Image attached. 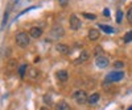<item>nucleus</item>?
Listing matches in <instances>:
<instances>
[{"instance_id":"2","label":"nucleus","mask_w":132,"mask_h":110,"mask_svg":"<svg viewBox=\"0 0 132 110\" xmlns=\"http://www.w3.org/2000/svg\"><path fill=\"white\" fill-rule=\"evenodd\" d=\"M124 79L123 71H111L106 75V83H116Z\"/></svg>"},{"instance_id":"21","label":"nucleus","mask_w":132,"mask_h":110,"mask_svg":"<svg viewBox=\"0 0 132 110\" xmlns=\"http://www.w3.org/2000/svg\"><path fill=\"white\" fill-rule=\"evenodd\" d=\"M127 20L129 21V23H132V8H129L128 12H127Z\"/></svg>"},{"instance_id":"26","label":"nucleus","mask_w":132,"mask_h":110,"mask_svg":"<svg viewBox=\"0 0 132 110\" xmlns=\"http://www.w3.org/2000/svg\"><path fill=\"white\" fill-rule=\"evenodd\" d=\"M127 110H132V106H131V107H128V109H127Z\"/></svg>"},{"instance_id":"14","label":"nucleus","mask_w":132,"mask_h":110,"mask_svg":"<svg viewBox=\"0 0 132 110\" xmlns=\"http://www.w3.org/2000/svg\"><path fill=\"white\" fill-rule=\"evenodd\" d=\"M98 100H99V93H93L90 97H89V104H96L98 102Z\"/></svg>"},{"instance_id":"13","label":"nucleus","mask_w":132,"mask_h":110,"mask_svg":"<svg viewBox=\"0 0 132 110\" xmlns=\"http://www.w3.org/2000/svg\"><path fill=\"white\" fill-rule=\"evenodd\" d=\"M54 110H70V105L66 101H60L56 105V109H54Z\"/></svg>"},{"instance_id":"8","label":"nucleus","mask_w":132,"mask_h":110,"mask_svg":"<svg viewBox=\"0 0 132 110\" xmlns=\"http://www.w3.org/2000/svg\"><path fill=\"white\" fill-rule=\"evenodd\" d=\"M98 28L103 33H106V34H114V31H115V29L112 26H108V25H104V24H98Z\"/></svg>"},{"instance_id":"11","label":"nucleus","mask_w":132,"mask_h":110,"mask_svg":"<svg viewBox=\"0 0 132 110\" xmlns=\"http://www.w3.org/2000/svg\"><path fill=\"white\" fill-rule=\"evenodd\" d=\"M99 36H101V33H99L96 29H90L89 30V34H87V37H89L90 41H96L99 38Z\"/></svg>"},{"instance_id":"19","label":"nucleus","mask_w":132,"mask_h":110,"mask_svg":"<svg viewBox=\"0 0 132 110\" xmlns=\"http://www.w3.org/2000/svg\"><path fill=\"white\" fill-rule=\"evenodd\" d=\"M44 102L48 104V105H50V104H52V97H50L49 94H45V96H44Z\"/></svg>"},{"instance_id":"16","label":"nucleus","mask_w":132,"mask_h":110,"mask_svg":"<svg viewBox=\"0 0 132 110\" xmlns=\"http://www.w3.org/2000/svg\"><path fill=\"white\" fill-rule=\"evenodd\" d=\"M25 71H27V64H21L20 68H19V73H20L21 78H24V76H25Z\"/></svg>"},{"instance_id":"20","label":"nucleus","mask_w":132,"mask_h":110,"mask_svg":"<svg viewBox=\"0 0 132 110\" xmlns=\"http://www.w3.org/2000/svg\"><path fill=\"white\" fill-rule=\"evenodd\" d=\"M83 17L85 18H89V20H95L96 16L95 15H91V13H83Z\"/></svg>"},{"instance_id":"4","label":"nucleus","mask_w":132,"mask_h":110,"mask_svg":"<svg viewBox=\"0 0 132 110\" xmlns=\"http://www.w3.org/2000/svg\"><path fill=\"white\" fill-rule=\"evenodd\" d=\"M65 36V30H63V28L61 26V25H54L53 28H52V30H50V38L52 39H54V41H57V39H60V38H62Z\"/></svg>"},{"instance_id":"9","label":"nucleus","mask_w":132,"mask_h":110,"mask_svg":"<svg viewBox=\"0 0 132 110\" xmlns=\"http://www.w3.org/2000/svg\"><path fill=\"white\" fill-rule=\"evenodd\" d=\"M87 59H89V52L82 51V52L79 54V57L75 59V64H82V63H85Z\"/></svg>"},{"instance_id":"17","label":"nucleus","mask_w":132,"mask_h":110,"mask_svg":"<svg viewBox=\"0 0 132 110\" xmlns=\"http://www.w3.org/2000/svg\"><path fill=\"white\" fill-rule=\"evenodd\" d=\"M122 20H123V12L119 9V10H116V23L120 24V23H122Z\"/></svg>"},{"instance_id":"24","label":"nucleus","mask_w":132,"mask_h":110,"mask_svg":"<svg viewBox=\"0 0 132 110\" xmlns=\"http://www.w3.org/2000/svg\"><path fill=\"white\" fill-rule=\"evenodd\" d=\"M7 18H8V13H5V15H4V18H3V26L7 24Z\"/></svg>"},{"instance_id":"22","label":"nucleus","mask_w":132,"mask_h":110,"mask_svg":"<svg viewBox=\"0 0 132 110\" xmlns=\"http://www.w3.org/2000/svg\"><path fill=\"white\" fill-rule=\"evenodd\" d=\"M58 3H60L61 7H66L69 4V0H58Z\"/></svg>"},{"instance_id":"10","label":"nucleus","mask_w":132,"mask_h":110,"mask_svg":"<svg viewBox=\"0 0 132 110\" xmlns=\"http://www.w3.org/2000/svg\"><path fill=\"white\" fill-rule=\"evenodd\" d=\"M56 76H57V79H58L60 81H66V80L69 79V73H68V71H65V70L57 71Z\"/></svg>"},{"instance_id":"5","label":"nucleus","mask_w":132,"mask_h":110,"mask_svg":"<svg viewBox=\"0 0 132 110\" xmlns=\"http://www.w3.org/2000/svg\"><path fill=\"white\" fill-rule=\"evenodd\" d=\"M95 64H96L98 68H107L108 64H110V60H108L106 57L101 55V57H96V58H95Z\"/></svg>"},{"instance_id":"1","label":"nucleus","mask_w":132,"mask_h":110,"mask_svg":"<svg viewBox=\"0 0 132 110\" xmlns=\"http://www.w3.org/2000/svg\"><path fill=\"white\" fill-rule=\"evenodd\" d=\"M16 43H17V46L19 47H27L29 43H30V36H29V33H25V31H20L16 34Z\"/></svg>"},{"instance_id":"25","label":"nucleus","mask_w":132,"mask_h":110,"mask_svg":"<svg viewBox=\"0 0 132 110\" xmlns=\"http://www.w3.org/2000/svg\"><path fill=\"white\" fill-rule=\"evenodd\" d=\"M40 110H49V109H48V106H42Z\"/></svg>"},{"instance_id":"18","label":"nucleus","mask_w":132,"mask_h":110,"mask_svg":"<svg viewBox=\"0 0 132 110\" xmlns=\"http://www.w3.org/2000/svg\"><path fill=\"white\" fill-rule=\"evenodd\" d=\"M114 67H115L116 70H122V68L124 67V63H123L122 60H116V62L114 63Z\"/></svg>"},{"instance_id":"6","label":"nucleus","mask_w":132,"mask_h":110,"mask_svg":"<svg viewBox=\"0 0 132 110\" xmlns=\"http://www.w3.org/2000/svg\"><path fill=\"white\" fill-rule=\"evenodd\" d=\"M70 28L73 29V30H78L79 28H81V21H79V18L77 17L75 15H71L70 16Z\"/></svg>"},{"instance_id":"12","label":"nucleus","mask_w":132,"mask_h":110,"mask_svg":"<svg viewBox=\"0 0 132 110\" xmlns=\"http://www.w3.org/2000/svg\"><path fill=\"white\" fill-rule=\"evenodd\" d=\"M56 50L63 55H68L69 54V46H66V45H62V43H58V45L56 46Z\"/></svg>"},{"instance_id":"27","label":"nucleus","mask_w":132,"mask_h":110,"mask_svg":"<svg viewBox=\"0 0 132 110\" xmlns=\"http://www.w3.org/2000/svg\"><path fill=\"white\" fill-rule=\"evenodd\" d=\"M15 2H16V3H19V0H15Z\"/></svg>"},{"instance_id":"3","label":"nucleus","mask_w":132,"mask_h":110,"mask_svg":"<svg viewBox=\"0 0 132 110\" xmlns=\"http://www.w3.org/2000/svg\"><path fill=\"white\" fill-rule=\"evenodd\" d=\"M73 98L74 101L78 105H85L86 102H89V97H87V93L82 89H78L73 93Z\"/></svg>"},{"instance_id":"15","label":"nucleus","mask_w":132,"mask_h":110,"mask_svg":"<svg viewBox=\"0 0 132 110\" xmlns=\"http://www.w3.org/2000/svg\"><path fill=\"white\" fill-rule=\"evenodd\" d=\"M123 42H124V43H129V42H132V30H131V31H127L126 34H124V37H123Z\"/></svg>"},{"instance_id":"7","label":"nucleus","mask_w":132,"mask_h":110,"mask_svg":"<svg viewBox=\"0 0 132 110\" xmlns=\"http://www.w3.org/2000/svg\"><path fill=\"white\" fill-rule=\"evenodd\" d=\"M29 36L32 37V38H40L41 36H42V30H41V28H37V26H33V28H30V30H29Z\"/></svg>"},{"instance_id":"23","label":"nucleus","mask_w":132,"mask_h":110,"mask_svg":"<svg viewBox=\"0 0 132 110\" xmlns=\"http://www.w3.org/2000/svg\"><path fill=\"white\" fill-rule=\"evenodd\" d=\"M103 15H104L106 17H108V16H110V9H108V8H104V10H103Z\"/></svg>"}]
</instances>
